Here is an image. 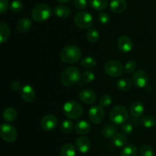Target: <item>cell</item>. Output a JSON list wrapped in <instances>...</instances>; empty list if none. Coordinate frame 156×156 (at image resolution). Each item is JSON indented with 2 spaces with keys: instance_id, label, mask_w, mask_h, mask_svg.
<instances>
[{
  "instance_id": "6da1fadb",
  "label": "cell",
  "mask_w": 156,
  "mask_h": 156,
  "mask_svg": "<svg viewBox=\"0 0 156 156\" xmlns=\"http://www.w3.org/2000/svg\"><path fill=\"white\" fill-rule=\"evenodd\" d=\"M59 56L66 64H75L82 58V51L78 46L69 44L61 50Z\"/></svg>"
},
{
  "instance_id": "7a4b0ae2",
  "label": "cell",
  "mask_w": 156,
  "mask_h": 156,
  "mask_svg": "<svg viewBox=\"0 0 156 156\" xmlns=\"http://www.w3.org/2000/svg\"><path fill=\"white\" fill-rule=\"evenodd\" d=\"M81 78L80 72L77 67H68L63 70L60 76V80L63 86L71 87L76 85Z\"/></svg>"
},
{
  "instance_id": "3957f363",
  "label": "cell",
  "mask_w": 156,
  "mask_h": 156,
  "mask_svg": "<svg viewBox=\"0 0 156 156\" xmlns=\"http://www.w3.org/2000/svg\"><path fill=\"white\" fill-rule=\"evenodd\" d=\"M64 114L69 119L76 120L82 116L83 108L77 101L70 100L66 102L63 106Z\"/></svg>"
},
{
  "instance_id": "277c9868",
  "label": "cell",
  "mask_w": 156,
  "mask_h": 156,
  "mask_svg": "<svg viewBox=\"0 0 156 156\" xmlns=\"http://www.w3.org/2000/svg\"><path fill=\"white\" fill-rule=\"evenodd\" d=\"M51 8L47 4H39L35 6L31 12L32 18L37 22H43L52 15Z\"/></svg>"
},
{
  "instance_id": "5b68a950",
  "label": "cell",
  "mask_w": 156,
  "mask_h": 156,
  "mask_svg": "<svg viewBox=\"0 0 156 156\" xmlns=\"http://www.w3.org/2000/svg\"><path fill=\"white\" fill-rule=\"evenodd\" d=\"M110 119L113 123L117 125L124 123L128 119L127 110L122 105L116 106L111 110Z\"/></svg>"
},
{
  "instance_id": "8992f818",
  "label": "cell",
  "mask_w": 156,
  "mask_h": 156,
  "mask_svg": "<svg viewBox=\"0 0 156 156\" xmlns=\"http://www.w3.org/2000/svg\"><path fill=\"white\" fill-rule=\"evenodd\" d=\"M74 22L76 25L80 28H91L94 24V19L89 12L82 11L75 15Z\"/></svg>"
},
{
  "instance_id": "52a82bcc",
  "label": "cell",
  "mask_w": 156,
  "mask_h": 156,
  "mask_svg": "<svg viewBox=\"0 0 156 156\" xmlns=\"http://www.w3.org/2000/svg\"><path fill=\"white\" fill-rule=\"evenodd\" d=\"M124 70V67L119 61L112 60L106 63L105 65V72L111 77H118L121 76Z\"/></svg>"
},
{
  "instance_id": "ba28073f",
  "label": "cell",
  "mask_w": 156,
  "mask_h": 156,
  "mask_svg": "<svg viewBox=\"0 0 156 156\" xmlns=\"http://www.w3.org/2000/svg\"><path fill=\"white\" fill-rule=\"evenodd\" d=\"M0 136L7 142H13L18 136V132L13 125L3 123L0 125Z\"/></svg>"
},
{
  "instance_id": "9c48e42d",
  "label": "cell",
  "mask_w": 156,
  "mask_h": 156,
  "mask_svg": "<svg viewBox=\"0 0 156 156\" xmlns=\"http://www.w3.org/2000/svg\"><path fill=\"white\" fill-rule=\"evenodd\" d=\"M132 81L134 86L139 88H143L146 87L149 81L148 73L144 70H138L134 72L132 76Z\"/></svg>"
},
{
  "instance_id": "30bf717a",
  "label": "cell",
  "mask_w": 156,
  "mask_h": 156,
  "mask_svg": "<svg viewBox=\"0 0 156 156\" xmlns=\"http://www.w3.org/2000/svg\"><path fill=\"white\" fill-rule=\"evenodd\" d=\"M88 118L94 124H99L105 118V112L101 106H94L88 111Z\"/></svg>"
},
{
  "instance_id": "8fae6325",
  "label": "cell",
  "mask_w": 156,
  "mask_h": 156,
  "mask_svg": "<svg viewBox=\"0 0 156 156\" xmlns=\"http://www.w3.org/2000/svg\"><path fill=\"white\" fill-rule=\"evenodd\" d=\"M58 124V120L55 116L48 114L44 116L41 121V126L46 131H51L54 129Z\"/></svg>"
},
{
  "instance_id": "7c38bea8",
  "label": "cell",
  "mask_w": 156,
  "mask_h": 156,
  "mask_svg": "<svg viewBox=\"0 0 156 156\" xmlns=\"http://www.w3.org/2000/svg\"><path fill=\"white\" fill-rule=\"evenodd\" d=\"M117 45L119 50L123 53H127L130 51L133 47L132 40L126 35H123L118 38L117 41Z\"/></svg>"
},
{
  "instance_id": "4fadbf2b",
  "label": "cell",
  "mask_w": 156,
  "mask_h": 156,
  "mask_svg": "<svg viewBox=\"0 0 156 156\" xmlns=\"http://www.w3.org/2000/svg\"><path fill=\"white\" fill-rule=\"evenodd\" d=\"M91 146V141L85 136H80L76 141V147L81 153H87Z\"/></svg>"
},
{
  "instance_id": "5bb4252c",
  "label": "cell",
  "mask_w": 156,
  "mask_h": 156,
  "mask_svg": "<svg viewBox=\"0 0 156 156\" xmlns=\"http://www.w3.org/2000/svg\"><path fill=\"white\" fill-rule=\"evenodd\" d=\"M79 98L81 101L85 104H92L96 100V94L92 90L85 89L82 90L79 93Z\"/></svg>"
},
{
  "instance_id": "9a60e30c",
  "label": "cell",
  "mask_w": 156,
  "mask_h": 156,
  "mask_svg": "<svg viewBox=\"0 0 156 156\" xmlns=\"http://www.w3.org/2000/svg\"><path fill=\"white\" fill-rule=\"evenodd\" d=\"M21 95L24 100L27 102H32L36 97L34 90L30 85H25L21 89Z\"/></svg>"
},
{
  "instance_id": "2e32d148",
  "label": "cell",
  "mask_w": 156,
  "mask_h": 156,
  "mask_svg": "<svg viewBox=\"0 0 156 156\" xmlns=\"http://www.w3.org/2000/svg\"><path fill=\"white\" fill-rule=\"evenodd\" d=\"M110 8L113 12L120 14L126 10L127 8V3L125 0H111Z\"/></svg>"
},
{
  "instance_id": "e0dca14e",
  "label": "cell",
  "mask_w": 156,
  "mask_h": 156,
  "mask_svg": "<svg viewBox=\"0 0 156 156\" xmlns=\"http://www.w3.org/2000/svg\"><path fill=\"white\" fill-rule=\"evenodd\" d=\"M75 131L77 134L85 135L88 134L91 130V125L86 120H79L75 125Z\"/></svg>"
},
{
  "instance_id": "ac0fdd59",
  "label": "cell",
  "mask_w": 156,
  "mask_h": 156,
  "mask_svg": "<svg viewBox=\"0 0 156 156\" xmlns=\"http://www.w3.org/2000/svg\"><path fill=\"white\" fill-rule=\"evenodd\" d=\"M32 22L29 18H24L20 19L16 24L17 31L20 33H26L30 29Z\"/></svg>"
},
{
  "instance_id": "d6986e66",
  "label": "cell",
  "mask_w": 156,
  "mask_h": 156,
  "mask_svg": "<svg viewBox=\"0 0 156 156\" xmlns=\"http://www.w3.org/2000/svg\"><path fill=\"white\" fill-rule=\"evenodd\" d=\"M71 13L69 7L66 5H59L54 8V14L61 18H68Z\"/></svg>"
},
{
  "instance_id": "ffe728a7",
  "label": "cell",
  "mask_w": 156,
  "mask_h": 156,
  "mask_svg": "<svg viewBox=\"0 0 156 156\" xmlns=\"http://www.w3.org/2000/svg\"><path fill=\"white\" fill-rule=\"evenodd\" d=\"M129 110L133 116L140 117L144 113V105L141 102L136 101V102H133L132 105L130 106Z\"/></svg>"
},
{
  "instance_id": "44dd1931",
  "label": "cell",
  "mask_w": 156,
  "mask_h": 156,
  "mask_svg": "<svg viewBox=\"0 0 156 156\" xmlns=\"http://www.w3.org/2000/svg\"><path fill=\"white\" fill-rule=\"evenodd\" d=\"M91 7L95 11H103L108 7V0H88Z\"/></svg>"
},
{
  "instance_id": "7402d4cb",
  "label": "cell",
  "mask_w": 156,
  "mask_h": 156,
  "mask_svg": "<svg viewBox=\"0 0 156 156\" xmlns=\"http://www.w3.org/2000/svg\"><path fill=\"white\" fill-rule=\"evenodd\" d=\"M10 36V29L8 24L0 22V43H4Z\"/></svg>"
},
{
  "instance_id": "603a6c76",
  "label": "cell",
  "mask_w": 156,
  "mask_h": 156,
  "mask_svg": "<svg viewBox=\"0 0 156 156\" xmlns=\"http://www.w3.org/2000/svg\"><path fill=\"white\" fill-rule=\"evenodd\" d=\"M76 148L72 144L66 143L60 149V156H76Z\"/></svg>"
},
{
  "instance_id": "cb8c5ba5",
  "label": "cell",
  "mask_w": 156,
  "mask_h": 156,
  "mask_svg": "<svg viewBox=\"0 0 156 156\" xmlns=\"http://www.w3.org/2000/svg\"><path fill=\"white\" fill-rule=\"evenodd\" d=\"M17 118V111L12 107H8L3 112V119L7 122H13Z\"/></svg>"
},
{
  "instance_id": "d4e9b609",
  "label": "cell",
  "mask_w": 156,
  "mask_h": 156,
  "mask_svg": "<svg viewBox=\"0 0 156 156\" xmlns=\"http://www.w3.org/2000/svg\"><path fill=\"white\" fill-rule=\"evenodd\" d=\"M138 149L134 145H127L121 150L120 156H136Z\"/></svg>"
},
{
  "instance_id": "484cf974",
  "label": "cell",
  "mask_w": 156,
  "mask_h": 156,
  "mask_svg": "<svg viewBox=\"0 0 156 156\" xmlns=\"http://www.w3.org/2000/svg\"><path fill=\"white\" fill-rule=\"evenodd\" d=\"M113 143L117 147H123L126 144V137L122 133H116L112 138Z\"/></svg>"
},
{
  "instance_id": "4316f807",
  "label": "cell",
  "mask_w": 156,
  "mask_h": 156,
  "mask_svg": "<svg viewBox=\"0 0 156 156\" xmlns=\"http://www.w3.org/2000/svg\"><path fill=\"white\" fill-rule=\"evenodd\" d=\"M117 87L118 90H121V91H128L130 90L131 87H132V83L129 79L123 77L117 81Z\"/></svg>"
},
{
  "instance_id": "83f0119b",
  "label": "cell",
  "mask_w": 156,
  "mask_h": 156,
  "mask_svg": "<svg viewBox=\"0 0 156 156\" xmlns=\"http://www.w3.org/2000/svg\"><path fill=\"white\" fill-rule=\"evenodd\" d=\"M117 128H116L115 125H111V124H109V125H105V127L102 129L101 132L102 135H103L106 138H113V136L116 134L117 132Z\"/></svg>"
},
{
  "instance_id": "f1b7e54d",
  "label": "cell",
  "mask_w": 156,
  "mask_h": 156,
  "mask_svg": "<svg viewBox=\"0 0 156 156\" xmlns=\"http://www.w3.org/2000/svg\"><path fill=\"white\" fill-rule=\"evenodd\" d=\"M142 123L144 125L146 128H153L156 124V119L154 116H150V115H147L142 118Z\"/></svg>"
},
{
  "instance_id": "f546056e",
  "label": "cell",
  "mask_w": 156,
  "mask_h": 156,
  "mask_svg": "<svg viewBox=\"0 0 156 156\" xmlns=\"http://www.w3.org/2000/svg\"><path fill=\"white\" fill-rule=\"evenodd\" d=\"M81 64L86 69H92L96 66V61L92 57H86L82 60Z\"/></svg>"
},
{
  "instance_id": "4dcf8cb0",
  "label": "cell",
  "mask_w": 156,
  "mask_h": 156,
  "mask_svg": "<svg viewBox=\"0 0 156 156\" xmlns=\"http://www.w3.org/2000/svg\"><path fill=\"white\" fill-rule=\"evenodd\" d=\"M86 38L88 41L91 43H95L99 39V33L95 28H91L88 31L86 34Z\"/></svg>"
},
{
  "instance_id": "1f68e13d",
  "label": "cell",
  "mask_w": 156,
  "mask_h": 156,
  "mask_svg": "<svg viewBox=\"0 0 156 156\" xmlns=\"http://www.w3.org/2000/svg\"><path fill=\"white\" fill-rule=\"evenodd\" d=\"M74 128V125H73V122H72L69 119H67V120H64L63 122L61 124V130L64 133H69L73 131V129Z\"/></svg>"
},
{
  "instance_id": "d6a6232c",
  "label": "cell",
  "mask_w": 156,
  "mask_h": 156,
  "mask_svg": "<svg viewBox=\"0 0 156 156\" xmlns=\"http://www.w3.org/2000/svg\"><path fill=\"white\" fill-rule=\"evenodd\" d=\"M82 80L83 82L86 83V84H89L91 83L95 78V75L91 70H86V71L83 72L82 74Z\"/></svg>"
},
{
  "instance_id": "836d02e7",
  "label": "cell",
  "mask_w": 156,
  "mask_h": 156,
  "mask_svg": "<svg viewBox=\"0 0 156 156\" xmlns=\"http://www.w3.org/2000/svg\"><path fill=\"white\" fill-rule=\"evenodd\" d=\"M140 154L141 156H155L153 149L149 145H144L140 148Z\"/></svg>"
},
{
  "instance_id": "e575fe53",
  "label": "cell",
  "mask_w": 156,
  "mask_h": 156,
  "mask_svg": "<svg viewBox=\"0 0 156 156\" xmlns=\"http://www.w3.org/2000/svg\"><path fill=\"white\" fill-rule=\"evenodd\" d=\"M112 103V97L109 94H105L101 97L100 99V105L101 106L107 107L109 106Z\"/></svg>"
},
{
  "instance_id": "d590c367",
  "label": "cell",
  "mask_w": 156,
  "mask_h": 156,
  "mask_svg": "<svg viewBox=\"0 0 156 156\" xmlns=\"http://www.w3.org/2000/svg\"><path fill=\"white\" fill-rule=\"evenodd\" d=\"M23 9V4L21 2L18 1V0H15L12 2L10 5V9L15 13H18V12H21Z\"/></svg>"
},
{
  "instance_id": "8d00e7d4",
  "label": "cell",
  "mask_w": 156,
  "mask_h": 156,
  "mask_svg": "<svg viewBox=\"0 0 156 156\" xmlns=\"http://www.w3.org/2000/svg\"><path fill=\"white\" fill-rule=\"evenodd\" d=\"M137 67V63L135 61H129L127 63H126L124 66V70L128 73H133L136 70Z\"/></svg>"
},
{
  "instance_id": "74e56055",
  "label": "cell",
  "mask_w": 156,
  "mask_h": 156,
  "mask_svg": "<svg viewBox=\"0 0 156 156\" xmlns=\"http://www.w3.org/2000/svg\"><path fill=\"white\" fill-rule=\"evenodd\" d=\"M98 20L99 22L102 24H107L109 23L110 21V16L105 12H101L98 15Z\"/></svg>"
},
{
  "instance_id": "f35d334b",
  "label": "cell",
  "mask_w": 156,
  "mask_h": 156,
  "mask_svg": "<svg viewBox=\"0 0 156 156\" xmlns=\"http://www.w3.org/2000/svg\"><path fill=\"white\" fill-rule=\"evenodd\" d=\"M75 7L79 9H85L88 6L87 0H73Z\"/></svg>"
},
{
  "instance_id": "ab89813d",
  "label": "cell",
  "mask_w": 156,
  "mask_h": 156,
  "mask_svg": "<svg viewBox=\"0 0 156 156\" xmlns=\"http://www.w3.org/2000/svg\"><path fill=\"white\" fill-rule=\"evenodd\" d=\"M122 132H123V134L126 135H130L131 133L133 131V128L132 125L129 123H126L122 126Z\"/></svg>"
},
{
  "instance_id": "60d3db41",
  "label": "cell",
  "mask_w": 156,
  "mask_h": 156,
  "mask_svg": "<svg viewBox=\"0 0 156 156\" xmlns=\"http://www.w3.org/2000/svg\"><path fill=\"white\" fill-rule=\"evenodd\" d=\"M9 3L8 0H0V14H2L8 10Z\"/></svg>"
},
{
  "instance_id": "b9f144b4",
  "label": "cell",
  "mask_w": 156,
  "mask_h": 156,
  "mask_svg": "<svg viewBox=\"0 0 156 156\" xmlns=\"http://www.w3.org/2000/svg\"><path fill=\"white\" fill-rule=\"evenodd\" d=\"M10 87L14 91H18V90L21 89V85H20V84L18 81H13V82L11 83Z\"/></svg>"
},
{
  "instance_id": "7bdbcfd3",
  "label": "cell",
  "mask_w": 156,
  "mask_h": 156,
  "mask_svg": "<svg viewBox=\"0 0 156 156\" xmlns=\"http://www.w3.org/2000/svg\"><path fill=\"white\" fill-rule=\"evenodd\" d=\"M59 3H67L70 1V0H56Z\"/></svg>"
},
{
  "instance_id": "ee69618b",
  "label": "cell",
  "mask_w": 156,
  "mask_h": 156,
  "mask_svg": "<svg viewBox=\"0 0 156 156\" xmlns=\"http://www.w3.org/2000/svg\"><path fill=\"white\" fill-rule=\"evenodd\" d=\"M155 156H156V154H155Z\"/></svg>"
}]
</instances>
